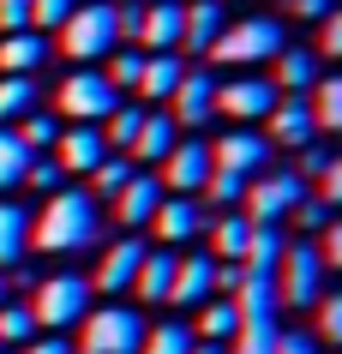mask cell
Returning <instances> with one entry per match:
<instances>
[{"instance_id":"cell-1","label":"cell","mask_w":342,"mask_h":354,"mask_svg":"<svg viewBox=\"0 0 342 354\" xmlns=\"http://www.w3.org/2000/svg\"><path fill=\"white\" fill-rule=\"evenodd\" d=\"M102 234V216H96V198L78 187H60L42 198V210L30 216V246L37 252H84Z\"/></svg>"},{"instance_id":"cell-2","label":"cell","mask_w":342,"mask_h":354,"mask_svg":"<svg viewBox=\"0 0 342 354\" xmlns=\"http://www.w3.org/2000/svg\"><path fill=\"white\" fill-rule=\"evenodd\" d=\"M324 295V264H319V246L306 241H283L276 264H270V300L276 306H312Z\"/></svg>"},{"instance_id":"cell-3","label":"cell","mask_w":342,"mask_h":354,"mask_svg":"<svg viewBox=\"0 0 342 354\" xmlns=\"http://www.w3.org/2000/svg\"><path fill=\"white\" fill-rule=\"evenodd\" d=\"M301 198H306V180L294 168H265V174H252L247 192H240V216L258 223V228H276Z\"/></svg>"},{"instance_id":"cell-4","label":"cell","mask_w":342,"mask_h":354,"mask_svg":"<svg viewBox=\"0 0 342 354\" xmlns=\"http://www.w3.org/2000/svg\"><path fill=\"white\" fill-rule=\"evenodd\" d=\"M144 342V318L133 306H102V313L78 318V348L73 354H138Z\"/></svg>"},{"instance_id":"cell-5","label":"cell","mask_w":342,"mask_h":354,"mask_svg":"<svg viewBox=\"0 0 342 354\" xmlns=\"http://www.w3.org/2000/svg\"><path fill=\"white\" fill-rule=\"evenodd\" d=\"M276 48H283V24L276 19H240V24H222V37L210 42V55L222 60V66H265V60H276Z\"/></svg>"},{"instance_id":"cell-6","label":"cell","mask_w":342,"mask_h":354,"mask_svg":"<svg viewBox=\"0 0 342 354\" xmlns=\"http://www.w3.org/2000/svg\"><path fill=\"white\" fill-rule=\"evenodd\" d=\"M91 313V282L84 277H48L30 288V318H37L42 330H66V324H78V318Z\"/></svg>"},{"instance_id":"cell-7","label":"cell","mask_w":342,"mask_h":354,"mask_svg":"<svg viewBox=\"0 0 342 354\" xmlns=\"http://www.w3.org/2000/svg\"><path fill=\"white\" fill-rule=\"evenodd\" d=\"M120 37H114V6H73V19L60 24V55L66 60H96V55H114Z\"/></svg>"},{"instance_id":"cell-8","label":"cell","mask_w":342,"mask_h":354,"mask_svg":"<svg viewBox=\"0 0 342 354\" xmlns=\"http://www.w3.org/2000/svg\"><path fill=\"white\" fill-rule=\"evenodd\" d=\"M120 102V91H114L102 73H91V66H78L73 78H60V91H55V109L73 120V127H102V114Z\"/></svg>"},{"instance_id":"cell-9","label":"cell","mask_w":342,"mask_h":354,"mask_svg":"<svg viewBox=\"0 0 342 354\" xmlns=\"http://www.w3.org/2000/svg\"><path fill=\"white\" fill-rule=\"evenodd\" d=\"M270 138L265 132H252V127H234V132H222L216 145H210V162L222 168V174H240V180H252V174H265L270 168Z\"/></svg>"},{"instance_id":"cell-10","label":"cell","mask_w":342,"mask_h":354,"mask_svg":"<svg viewBox=\"0 0 342 354\" xmlns=\"http://www.w3.org/2000/svg\"><path fill=\"white\" fill-rule=\"evenodd\" d=\"M270 109H276V84H270V78H258V73L216 84V114H228L234 127H252V120H265Z\"/></svg>"},{"instance_id":"cell-11","label":"cell","mask_w":342,"mask_h":354,"mask_svg":"<svg viewBox=\"0 0 342 354\" xmlns=\"http://www.w3.org/2000/svg\"><path fill=\"white\" fill-rule=\"evenodd\" d=\"M210 145H198V138H187V145H174L169 156H162V192H187V198H198V187L210 180Z\"/></svg>"},{"instance_id":"cell-12","label":"cell","mask_w":342,"mask_h":354,"mask_svg":"<svg viewBox=\"0 0 342 354\" xmlns=\"http://www.w3.org/2000/svg\"><path fill=\"white\" fill-rule=\"evenodd\" d=\"M151 228H156V241H162V246H187V241H198V234L210 228V216H205V205H198V198L174 192V198H162V205H156Z\"/></svg>"},{"instance_id":"cell-13","label":"cell","mask_w":342,"mask_h":354,"mask_svg":"<svg viewBox=\"0 0 342 354\" xmlns=\"http://www.w3.org/2000/svg\"><path fill=\"white\" fill-rule=\"evenodd\" d=\"M270 120V150H301L319 138V127H312V109H306V96H276V109L265 114Z\"/></svg>"},{"instance_id":"cell-14","label":"cell","mask_w":342,"mask_h":354,"mask_svg":"<svg viewBox=\"0 0 342 354\" xmlns=\"http://www.w3.org/2000/svg\"><path fill=\"white\" fill-rule=\"evenodd\" d=\"M174 306H205L216 300V259L210 252H192V259H174V282H169Z\"/></svg>"},{"instance_id":"cell-15","label":"cell","mask_w":342,"mask_h":354,"mask_svg":"<svg viewBox=\"0 0 342 354\" xmlns=\"http://www.w3.org/2000/svg\"><path fill=\"white\" fill-rule=\"evenodd\" d=\"M144 252H151V246L133 241V234H126V241H114V246H102V264H96V277H84V282H91V288H102V295H126Z\"/></svg>"},{"instance_id":"cell-16","label":"cell","mask_w":342,"mask_h":354,"mask_svg":"<svg viewBox=\"0 0 342 354\" xmlns=\"http://www.w3.org/2000/svg\"><path fill=\"white\" fill-rule=\"evenodd\" d=\"M180 6L187 0H151L138 19V48L144 55H174L180 48Z\"/></svg>"},{"instance_id":"cell-17","label":"cell","mask_w":342,"mask_h":354,"mask_svg":"<svg viewBox=\"0 0 342 354\" xmlns=\"http://www.w3.org/2000/svg\"><path fill=\"white\" fill-rule=\"evenodd\" d=\"M156 205H162V180H156L151 168H133V180L114 192V216L126 228H144L156 216Z\"/></svg>"},{"instance_id":"cell-18","label":"cell","mask_w":342,"mask_h":354,"mask_svg":"<svg viewBox=\"0 0 342 354\" xmlns=\"http://www.w3.org/2000/svg\"><path fill=\"white\" fill-rule=\"evenodd\" d=\"M222 0H187L180 6V48H192V55H210V42L222 37Z\"/></svg>"},{"instance_id":"cell-19","label":"cell","mask_w":342,"mask_h":354,"mask_svg":"<svg viewBox=\"0 0 342 354\" xmlns=\"http://www.w3.org/2000/svg\"><path fill=\"white\" fill-rule=\"evenodd\" d=\"M174 114L169 120H180V127H205L210 114H216V84H210L205 73H180V84H174Z\"/></svg>"},{"instance_id":"cell-20","label":"cell","mask_w":342,"mask_h":354,"mask_svg":"<svg viewBox=\"0 0 342 354\" xmlns=\"http://www.w3.org/2000/svg\"><path fill=\"white\" fill-rule=\"evenodd\" d=\"M180 145V138H174V120L162 109H144V120H138V132H133V145H126V162H162V156H169V150Z\"/></svg>"},{"instance_id":"cell-21","label":"cell","mask_w":342,"mask_h":354,"mask_svg":"<svg viewBox=\"0 0 342 354\" xmlns=\"http://www.w3.org/2000/svg\"><path fill=\"white\" fill-rule=\"evenodd\" d=\"M102 156H108V145H102V132H96V127H73V132H60V138H55L60 174H91Z\"/></svg>"},{"instance_id":"cell-22","label":"cell","mask_w":342,"mask_h":354,"mask_svg":"<svg viewBox=\"0 0 342 354\" xmlns=\"http://www.w3.org/2000/svg\"><path fill=\"white\" fill-rule=\"evenodd\" d=\"M48 60V37L42 30H12L0 37V78H30Z\"/></svg>"},{"instance_id":"cell-23","label":"cell","mask_w":342,"mask_h":354,"mask_svg":"<svg viewBox=\"0 0 342 354\" xmlns=\"http://www.w3.org/2000/svg\"><path fill=\"white\" fill-rule=\"evenodd\" d=\"M270 66H276V78H270V84H276V96H306L312 84H319V73H324L312 48H276V60H270Z\"/></svg>"},{"instance_id":"cell-24","label":"cell","mask_w":342,"mask_h":354,"mask_svg":"<svg viewBox=\"0 0 342 354\" xmlns=\"http://www.w3.org/2000/svg\"><path fill=\"white\" fill-rule=\"evenodd\" d=\"M180 73H187V60L180 55H144V66H138V102L151 109V102H169L174 84H180Z\"/></svg>"},{"instance_id":"cell-25","label":"cell","mask_w":342,"mask_h":354,"mask_svg":"<svg viewBox=\"0 0 342 354\" xmlns=\"http://www.w3.org/2000/svg\"><path fill=\"white\" fill-rule=\"evenodd\" d=\"M30 252V210H19L12 198H0V270L24 264Z\"/></svg>"},{"instance_id":"cell-26","label":"cell","mask_w":342,"mask_h":354,"mask_svg":"<svg viewBox=\"0 0 342 354\" xmlns=\"http://www.w3.org/2000/svg\"><path fill=\"white\" fill-rule=\"evenodd\" d=\"M205 234H210V259L240 264V252H247V241H252V223L240 216V210H222V216H216Z\"/></svg>"},{"instance_id":"cell-27","label":"cell","mask_w":342,"mask_h":354,"mask_svg":"<svg viewBox=\"0 0 342 354\" xmlns=\"http://www.w3.org/2000/svg\"><path fill=\"white\" fill-rule=\"evenodd\" d=\"M169 282H174V252L151 246V252L138 259V270H133V295L138 300H169Z\"/></svg>"},{"instance_id":"cell-28","label":"cell","mask_w":342,"mask_h":354,"mask_svg":"<svg viewBox=\"0 0 342 354\" xmlns=\"http://www.w3.org/2000/svg\"><path fill=\"white\" fill-rule=\"evenodd\" d=\"M306 109H312V127H319V132H336L342 127V78L336 73H319V84L306 91Z\"/></svg>"},{"instance_id":"cell-29","label":"cell","mask_w":342,"mask_h":354,"mask_svg":"<svg viewBox=\"0 0 342 354\" xmlns=\"http://www.w3.org/2000/svg\"><path fill=\"white\" fill-rule=\"evenodd\" d=\"M234 330H240V306L234 300H205V313H198V324H192V336L198 342H234Z\"/></svg>"},{"instance_id":"cell-30","label":"cell","mask_w":342,"mask_h":354,"mask_svg":"<svg viewBox=\"0 0 342 354\" xmlns=\"http://www.w3.org/2000/svg\"><path fill=\"white\" fill-rule=\"evenodd\" d=\"M138 120H144V102H114V109L102 114V127H96V132H102V145H108V150H120V156H126Z\"/></svg>"},{"instance_id":"cell-31","label":"cell","mask_w":342,"mask_h":354,"mask_svg":"<svg viewBox=\"0 0 342 354\" xmlns=\"http://www.w3.org/2000/svg\"><path fill=\"white\" fill-rule=\"evenodd\" d=\"M37 162L30 156V145H24L12 127H0V192H12V187H24V168Z\"/></svg>"},{"instance_id":"cell-32","label":"cell","mask_w":342,"mask_h":354,"mask_svg":"<svg viewBox=\"0 0 342 354\" xmlns=\"http://www.w3.org/2000/svg\"><path fill=\"white\" fill-rule=\"evenodd\" d=\"M276 252H283V228H258L252 223V241H247V252H240V270H247V277H270Z\"/></svg>"},{"instance_id":"cell-33","label":"cell","mask_w":342,"mask_h":354,"mask_svg":"<svg viewBox=\"0 0 342 354\" xmlns=\"http://www.w3.org/2000/svg\"><path fill=\"white\" fill-rule=\"evenodd\" d=\"M37 109V84L30 78H0V127H19Z\"/></svg>"},{"instance_id":"cell-34","label":"cell","mask_w":342,"mask_h":354,"mask_svg":"<svg viewBox=\"0 0 342 354\" xmlns=\"http://www.w3.org/2000/svg\"><path fill=\"white\" fill-rule=\"evenodd\" d=\"M240 192H247V180H240V174H222V168H210V180L198 187V205H216V210H240Z\"/></svg>"},{"instance_id":"cell-35","label":"cell","mask_w":342,"mask_h":354,"mask_svg":"<svg viewBox=\"0 0 342 354\" xmlns=\"http://www.w3.org/2000/svg\"><path fill=\"white\" fill-rule=\"evenodd\" d=\"M126 180H133V162H126V156H120V150H108V156H102V162L91 168V198H114V192L126 187Z\"/></svg>"},{"instance_id":"cell-36","label":"cell","mask_w":342,"mask_h":354,"mask_svg":"<svg viewBox=\"0 0 342 354\" xmlns=\"http://www.w3.org/2000/svg\"><path fill=\"white\" fill-rule=\"evenodd\" d=\"M187 348H192V324H156L138 342V354H187Z\"/></svg>"},{"instance_id":"cell-37","label":"cell","mask_w":342,"mask_h":354,"mask_svg":"<svg viewBox=\"0 0 342 354\" xmlns=\"http://www.w3.org/2000/svg\"><path fill=\"white\" fill-rule=\"evenodd\" d=\"M12 132H19L24 145H30V156H42V150H48V145L60 138V132H55V114H42V109H30V114H24V120H19Z\"/></svg>"},{"instance_id":"cell-38","label":"cell","mask_w":342,"mask_h":354,"mask_svg":"<svg viewBox=\"0 0 342 354\" xmlns=\"http://www.w3.org/2000/svg\"><path fill=\"white\" fill-rule=\"evenodd\" d=\"M138 66H144V48H114V60H108V73H102V78H108L114 91H133Z\"/></svg>"},{"instance_id":"cell-39","label":"cell","mask_w":342,"mask_h":354,"mask_svg":"<svg viewBox=\"0 0 342 354\" xmlns=\"http://www.w3.org/2000/svg\"><path fill=\"white\" fill-rule=\"evenodd\" d=\"M37 336V318H30V306H0V342H30Z\"/></svg>"},{"instance_id":"cell-40","label":"cell","mask_w":342,"mask_h":354,"mask_svg":"<svg viewBox=\"0 0 342 354\" xmlns=\"http://www.w3.org/2000/svg\"><path fill=\"white\" fill-rule=\"evenodd\" d=\"M73 6H78V0H30V30H42V37L60 30V24L73 19Z\"/></svg>"},{"instance_id":"cell-41","label":"cell","mask_w":342,"mask_h":354,"mask_svg":"<svg viewBox=\"0 0 342 354\" xmlns=\"http://www.w3.org/2000/svg\"><path fill=\"white\" fill-rule=\"evenodd\" d=\"M312 306H319V330H312V336H319V348H324V342H342V295H319Z\"/></svg>"},{"instance_id":"cell-42","label":"cell","mask_w":342,"mask_h":354,"mask_svg":"<svg viewBox=\"0 0 342 354\" xmlns=\"http://www.w3.org/2000/svg\"><path fill=\"white\" fill-rule=\"evenodd\" d=\"M312 55H319V66L342 55V12H324L319 19V48H312Z\"/></svg>"},{"instance_id":"cell-43","label":"cell","mask_w":342,"mask_h":354,"mask_svg":"<svg viewBox=\"0 0 342 354\" xmlns=\"http://www.w3.org/2000/svg\"><path fill=\"white\" fill-rule=\"evenodd\" d=\"M60 180H66V174H60L55 156H37V162L24 168V187H37V192H60Z\"/></svg>"},{"instance_id":"cell-44","label":"cell","mask_w":342,"mask_h":354,"mask_svg":"<svg viewBox=\"0 0 342 354\" xmlns=\"http://www.w3.org/2000/svg\"><path fill=\"white\" fill-rule=\"evenodd\" d=\"M288 216H294V223L306 228V241H312V234H319V228L330 223V205H319V198H312V187H306V198H301L294 210H288Z\"/></svg>"},{"instance_id":"cell-45","label":"cell","mask_w":342,"mask_h":354,"mask_svg":"<svg viewBox=\"0 0 342 354\" xmlns=\"http://www.w3.org/2000/svg\"><path fill=\"white\" fill-rule=\"evenodd\" d=\"M270 354H319L312 330H270Z\"/></svg>"},{"instance_id":"cell-46","label":"cell","mask_w":342,"mask_h":354,"mask_svg":"<svg viewBox=\"0 0 342 354\" xmlns=\"http://www.w3.org/2000/svg\"><path fill=\"white\" fill-rule=\"evenodd\" d=\"M0 30H30V0H0Z\"/></svg>"},{"instance_id":"cell-47","label":"cell","mask_w":342,"mask_h":354,"mask_svg":"<svg viewBox=\"0 0 342 354\" xmlns=\"http://www.w3.org/2000/svg\"><path fill=\"white\" fill-rule=\"evenodd\" d=\"M240 282H247V270H240V264H216V295H222V300L240 295Z\"/></svg>"},{"instance_id":"cell-48","label":"cell","mask_w":342,"mask_h":354,"mask_svg":"<svg viewBox=\"0 0 342 354\" xmlns=\"http://www.w3.org/2000/svg\"><path fill=\"white\" fill-rule=\"evenodd\" d=\"M288 6H294V19H306V24H319L324 12H336L330 0H288Z\"/></svg>"},{"instance_id":"cell-49","label":"cell","mask_w":342,"mask_h":354,"mask_svg":"<svg viewBox=\"0 0 342 354\" xmlns=\"http://www.w3.org/2000/svg\"><path fill=\"white\" fill-rule=\"evenodd\" d=\"M301 150H306V174H324V168L336 162V156H330L324 145H301Z\"/></svg>"},{"instance_id":"cell-50","label":"cell","mask_w":342,"mask_h":354,"mask_svg":"<svg viewBox=\"0 0 342 354\" xmlns=\"http://www.w3.org/2000/svg\"><path fill=\"white\" fill-rule=\"evenodd\" d=\"M24 354H73V342H60V336H42V342H24Z\"/></svg>"},{"instance_id":"cell-51","label":"cell","mask_w":342,"mask_h":354,"mask_svg":"<svg viewBox=\"0 0 342 354\" xmlns=\"http://www.w3.org/2000/svg\"><path fill=\"white\" fill-rule=\"evenodd\" d=\"M187 354H228V342H198V336H192V348Z\"/></svg>"},{"instance_id":"cell-52","label":"cell","mask_w":342,"mask_h":354,"mask_svg":"<svg viewBox=\"0 0 342 354\" xmlns=\"http://www.w3.org/2000/svg\"><path fill=\"white\" fill-rule=\"evenodd\" d=\"M0 306H6V270H0Z\"/></svg>"}]
</instances>
